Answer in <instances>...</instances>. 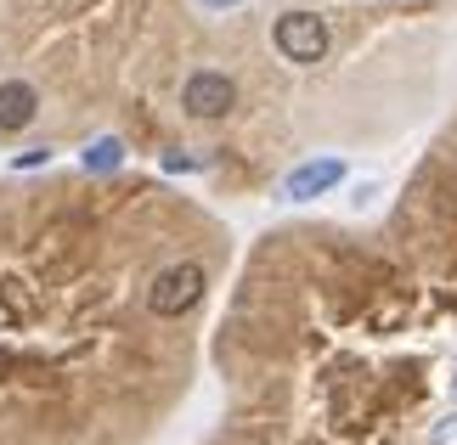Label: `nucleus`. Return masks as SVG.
<instances>
[{"instance_id": "10", "label": "nucleus", "mask_w": 457, "mask_h": 445, "mask_svg": "<svg viewBox=\"0 0 457 445\" xmlns=\"http://www.w3.org/2000/svg\"><path fill=\"white\" fill-rule=\"evenodd\" d=\"M0 372H12V355L6 350H0Z\"/></svg>"}, {"instance_id": "7", "label": "nucleus", "mask_w": 457, "mask_h": 445, "mask_svg": "<svg viewBox=\"0 0 457 445\" xmlns=\"http://www.w3.org/2000/svg\"><path fill=\"white\" fill-rule=\"evenodd\" d=\"M429 445H457V412H446V417L429 429Z\"/></svg>"}, {"instance_id": "6", "label": "nucleus", "mask_w": 457, "mask_h": 445, "mask_svg": "<svg viewBox=\"0 0 457 445\" xmlns=\"http://www.w3.org/2000/svg\"><path fill=\"white\" fill-rule=\"evenodd\" d=\"M119 164H125V141H119V136H102V141H91V147H85V169L108 175V169H119Z\"/></svg>"}, {"instance_id": "4", "label": "nucleus", "mask_w": 457, "mask_h": 445, "mask_svg": "<svg viewBox=\"0 0 457 445\" xmlns=\"http://www.w3.org/2000/svg\"><path fill=\"white\" fill-rule=\"evenodd\" d=\"M339 181H345V164H339V158H311V164L288 169V181H283V198L305 203V198H322V192H333Z\"/></svg>"}, {"instance_id": "5", "label": "nucleus", "mask_w": 457, "mask_h": 445, "mask_svg": "<svg viewBox=\"0 0 457 445\" xmlns=\"http://www.w3.org/2000/svg\"><path fill=\"white\" fill-rule=\"evenodd\" d=\"M34 113H40V96H34L29 79H6V85H0V136L29 130Z\"/></svg>"}, {"instance_id": "3", "label": "nucleus", "mask_w": 457, "mask_h": 445, "mask_svg": "<svg viewBox=\"0 0 457 445\" xmlns=\"http://www.w3.org/2000/svg\"><path fill=\"white\" fill-rule=\"evenodd\" d=\"M181 108L192 113V119H226L237 108V85L226 79V74H192L187 85H181Z\"/></svg>"}, {"instance_id": "2", "label": "nucleus", "mask_w": 457, "mask_h": 445, "mask_svg": "<svg viewBox=\"0 0 457 445\" xmlns=\"http://www.w3.org/2000/svg\"><path fill=\"white\" fill-rule=\"evenodd\" d=\"M271 40H277V51H283L288 62H300V68L328 57V23L316 12H283L277 29H271Z\"/></svg>"}, {"instance_id": "1", "label": "nucleus", "mask_w": 457, "mask_h": 445, "mask_svg": "<svg viewBox=\"0 0 457 445\" xmlns=\"http://www.w3.org/2000/svg\"><path fill=\"white\" fill-rule=\"evenodd\" d=\"M204 265H192V260H181V265H164V271L153 276V288H147V310L153 316H187L192 305L204 299Z\"/></svg>"}, {"instance_id": "8", "label": "nucleus", "mask_w": 457, "mask_h": 445, "mask_svg": "<svg viewBox=\"0 0 457 445\" xmlns=\"http://www.w3.org/2000/svg\"><path fill=\"white\" fill-rule=\"evenodd\" d=\"M46 158H51L46 147H34V152H23V158H17V169H34V164H46Z\"/></svg>"}, {"instance_id": "9", "label": "nucleus", "mask_w": 457, "mask_h": 445, "mask_svg": "<svg viewBox=\"0 0 457 445\" xmlns=\"http://www.w3.org/2000/svg\"><path fill=\"white\" fill-rule=\"evenodd\" d=\"M204 6H209V12H226V6H237V0H204Z\"/></svg>"}]
</instances>
